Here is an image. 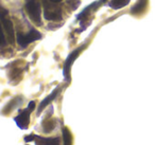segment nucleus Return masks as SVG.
I'll use <instances>...</instances> for the list:
<instances>
[{
  "label": "nucleus",
  "mask_w": 155,
  "mask_h": 145,
  "mask_svg": "<svg viewBox=\"0 0 155 145\" xmlns=\"http://www.w3.org/2000/svg\"><path fill=\"white\" fill-rule=\"evenodd\" d=\"M0 20L2 22L3 28H5V31L7 33L9 43L14 44L15 43V32H14L13 24H12L11 19L9 17V12L7 10L2 9V8H0Z\"/></svg>",
  "instance_id": "nucleus-1"
},
{
  "label": "nucleus",
  "mask_w": 155,
  "mask_h": 145,
  "mask_svg": "<svg viewBox=\"0 0 155 145\" xmlns=\"http://www.w3.org/2000/svg\"><path fill=\"white\" fill-rule=\"evenodd\" d=\"M26 10L28 12L30 18L37 24H41V5L36 0H27L26 3Z\"/></svg>",
  "instance_id": "nucleus-2"
},
{
  "label": "nucleus",
  "mask_w": 155,
  "mask_h": 145,
  "mask_svg": "<svg viewBox=\"0 0 155 145\" xmlns=\"http://www.w3.org/2000/svg\"><path fill=\"white\" fill-rule=\"evenodd\" d=\"M44 17L51 21L60 20L62 18V10L55 5H51L47 1H44Z\"/></svg>",
  "instance_id": "nucleus-3"
},
{
  "label": "nucleus",
  "mask_w": 155,
  "mask_h": 145,
  "mask_svg": "<svg viewBox=\"0 0 155 145\" xmlns=\"http://www.w3.org/2000/svg\"><path fill=\"white\" fill-rule=\"evenodd\" d=\"M41 37V33H39L37 30H34V29H32V30H31L30 32L28 33V34L17 33V35H16V40H17L18 45H19L20 47L26 48L27 46L29 45V44H31V43H33V41L37 40V39H39Z\"/></svg>",
  "instance_id": "nucleus-4"
},
{
  "label": "nucleus",
  "mask_w": 155,
  "mask_h": 145,
  "mask_svg": "<svg viewBox=\"0 0 155 145\" xmlns=\"http://www.w3.org/2000/svg\"><path fill=\"white\" fill-rule=\"evenodd\" d=\"M34 107H35V102H30L28 108L25 109L22 112H20L15 118V122L21 129H27L28 128L29 123H30V113L34 109Z\"/></svg>",
  "instance_id": "nucleus-5"
},
{
  "label": "nucleus",
  "mask_w": 155,
  "mask_h": 145,
  "mask_svg": "<svg viewBox=\"0 0 155 145\" xmlns=\"http://www.w3.org/2000/svg\"><path fill=\"white\" fill-rule=\"evenodd\" d=\"M83 47L81 48H78L77 50H74L73 52H71L70 54H69V56L67 57L66 62H65V66H64V76L66 77H69V72H70V68H71V65L73 64V62H74V60L78 57V55L81 53V51H82Z\"/></svg>",
  "instance_id": "nucleus-6"
},
{
  "label": "nucleus",
  "mask_w": 155,
  "mask_h": 145,
  "mask_svg": "<svg viewBox=\"0 0 155 145\" xmlns=\"http://www.w3.org/2000/svg\"><path fill=\"white\" fill-rule=\"evenodd\" d=\"M36 145H61V139L58 137L55 138H41V137H36L35 140Z\"/></svg>",
  "instance_id": "nucleus-7"
},
{
  "label": "nucleus",
  "mask_w": 155,
  "mask_h": 145,
  "mask_svg": "<svg viewBox=\"0 0 155 145\" xmlns=\"http://www.w3.org/2000/svg\"><path fill=\"white\" fill-rule=\"evenodd\" d=\"M58 89L56 88V89L54 90V91L52 92V93L50 94V95H48L47 98H46L45 100H44L43 102L41 103V105H39V109H38V113L41 112V111L43 110V109L45 108V107L47 106V105L49 104V103H51L52 101H53L54 98H55V96L58 95Z\"/></svg>",
  "instance_id": "nucleus-8"
},
{
  "label": "nucleus",
  "mask_w": 155,
  "mask_h": 145,
  "mask_svg": "<svg viewBox=\"0 0 155 145\" xmlns=\"http://www.w3.org/2000/svg\"><path fill=\"white\" fill-rule=\"evenodd\" d=\"M147 3H148V0H138V2L131 9V13L133 14L141 13L144 10V8L147 7Z\"/></svg>",
  "instance_id": "nucleus-9"
},
{
  "label": "nucleus",
  "mask_w": 155,
  "mask_h": 145,
  "mask_svg": "<svg viewBox=\"0 0 155 145\" xmlns=\"http://www.w3.org/2000/svg\"><path fill=\"white\" fill-rule=\"evenodd\" d=\"M72 134H71L70 130L67 127L63 128V142L64 145H72L73 141H72Z\"/></svg>",
  "instance_id": "nucleus-10"
},
{
  "label": "nucleus",
  "mask_w": 155,
  "mask_h": 145,
  "mask_svg": "<svg viewBox=\"0 0 155 145\" xmlns=\"http://www.w3.org/2000/svg\"><path fill=\"white\" fill-rule=\"evenodd\" d=\"M130 0H110V7L112 9L118 10L121 8L125 7L127 5H129Z\"/></svg>",
  "instance_id": "nucleus-11"
},
{
  "label": "nucleus",
  "mask_w": 155,
  "mask_h": 145,
  "mask_svg": "<svg viewBox=\"0 0 155 145\" xmlns=\"http://www.w3.org/2000/svg\"><path fill=\"white\" fill-rule=\"evenodd\" d=\"M7 44V40H5V33H3L2 27H1V24H0V47H3Z\"/></svg>",
  "instance_id": "nucleus-12"
},
{
  "label": "nucleus",
  "mask_w": 155,
  "mask_h": 145,
  "mask_svg": "<svg viewBox=\"0 0 155 145\" xmlns=\"http://www.w3.org/2000/svg\"><path fill=\"white\" fill-rule=\"evenodd\" d=\"M51 2H54V3H58V2H60V1H62V0H50Z\"/></svg>",
  "instance_id": "nucleus-13"
},
{
  "label": "nucleus",
  "mask_w": 155,
  "mask_h": 145,
  "mask_svg": "<svg viewBox=\"0 0 155 145\" xmlns=\"http://www.w3.org/2000/svg\"><path fill=\"white\" fill-rule=\"evenodd\" d=\"M106 0H100V2H105Z\"/></svg>",
  "instance_id": "nucleus-14"
}]
</instances>
